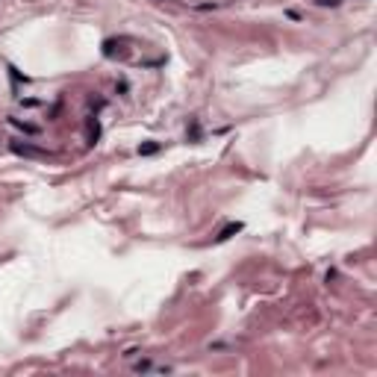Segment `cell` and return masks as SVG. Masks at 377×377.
I'll use <instances>...</instances> for the list:
<instances>
[{"label": "cell", "mask_w": 377, "mask_h": 377, "mask_svg": "<svg viewBox=\"0 0 377 377\" xmlns=\"http://www.w3.org/2000/svg\"><path fill=\"white\" fill-rule=\"evenodd\" d=\"M86 139H89V145H94V142L100 139V121H97V118H89V124H86Z\"/></svg>", "instance_id": "obj_3"}, {"label": "cell", "mask_w": 377, "mask_h": 377, "mask_svg": "<svg viewBox=\"0 0 377 377\" xmlns=\"http://www.w3.org/2000/svg\"><path fill=\"white\" fill-rule=\"evenodd\" d=\"M12 151L18 156H33V159H47V151H42V148H33V145H21V142H12Z\"/></svg>", "instance_id": "obj_1"}, {"label": "cell", "mask_w": 377, "mask_h": 377, "mask_svg": "<svg viewBox=\"0 0 377 377\" xmlns=\"http://www.w3.org/2000/svg\"><path fill=\"white\" fill-rule=\"evenodd\" d=\"M242 227H244L242 221H233V224H227V227H224L221 233H218V236H215V242L221 244V242H227V239H233V236H236V233H242Z\"/></svg>", "instance_id": "obj_2"}, {"label": "cell", "mask_w": 377, "mask_h": 377, "mask_svg": "<svg viewBox=\"0 0 377 377\" xmlns=\"http://www.w3.org/2000/svg\"><path fill=\"white\" fill-rule=\"evenodd\" d=\"M9 124H12V127H18V130H24V133H39V127L24 124V121H18V118H9Z\"/></svg>", "instance_id": "obj_4"}, {"label": "cell", "mask_w": 377, "mask_h": 377, "mask_svg": "<svg viewBox=\"0 0 377 377\" xmlns=\"http://www.w3.org/2000/svg\"><path fill=\"white\" fill-rule=\"evenodd\" d=\"M156 151H159V145H156V142H151V145H142V148H139V154H156Z\"/></svg>", "instance_id": "obj_5"}]
</instances>
